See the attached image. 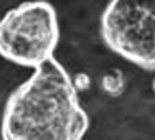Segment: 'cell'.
Wrapping results in <instances>:
<instances>
[{
  "label": "cell",
  "mask_w": 155,
  "mask_h": 140,
  "mask_svg": "<svg viewBox=\"0 0 155 140\" xmlns=\"http://www.w3.org/2000/svg\"><path fill=\"white\" fill-rule=\"evenodd\" d=\"M102 89L110 97H119L122 96L125 89V78L120 69H110L102 76Z\"/></svg>",
  "instance_id": "4"
},
{
  "label": "cell",
  "mask_w": 155,
  "mask_h": 140,
  "mask_svg": "<svg viewBox=\"0 0 155 140\" xmlns=\"http://www.w3.org/2000/svg\"><path fill=\"white\" fill-rule=\"evenodd\" d=\"M0 137H2V135H0Z\"/></svg>",
  "instance_id": "6"
},
{
  "label": "cell",
  "mask_w": 155,
  "mask_h": 140,
  "mask_svg": "<svg viewBox=\"0 0 155 140\" xmlns=\"http://www.w3.org/2000/svg\"><path fill=\"white\" fill-rule=\"evenodd\" d=\"M152 89H153V93H155V79L152 81Z\"/></svg>",
  "instance_id": "5"
},
{
  "label": "cell",
  "mask_w": 155,
  "mask_h": 140,
  "mask_svg": "<svg viewBox=\"0 0 155 140\" xmlns=\"http://www.w3.org/2000/svg\"><path fill=\"white\" fill-rule=\"evenodd\" d=\"M101 38L112 53L143 71H155V0H109Z\"/></svg>",
  "instance_id": "3"
},
{
  "label": "cell",
  "mask_w": 155,
  "mask_h": 140,
  "mask_svg": "<svg viewBox=\"0 0 155 140\" xmlns=\"http://www.w3.org/2000/svg\"><path fill=\"white\" fill-rule=\"evenodd\" d=\"M87 129L89 117L74 81L51 56L7 99L0 135L5 140H81Z\"/></svg>",
  "instance_id": "1"
},
{
  "label": "cell",
  "mask_w": 155,
  "mask_h": 140,
  "mask_svg": "<svg viewBox=\"0 0 155 140\" xmlns=\"http://www.w3.org/2000/svg\"><path fill=\"white\" fill-rule=\"evenodd\" d=\"M58 41V15L46 0L23 2L0 18V56L17 66L35 69L53 56Z\"/></svg>",
  "instance_id": "2"
}]
</instances>
